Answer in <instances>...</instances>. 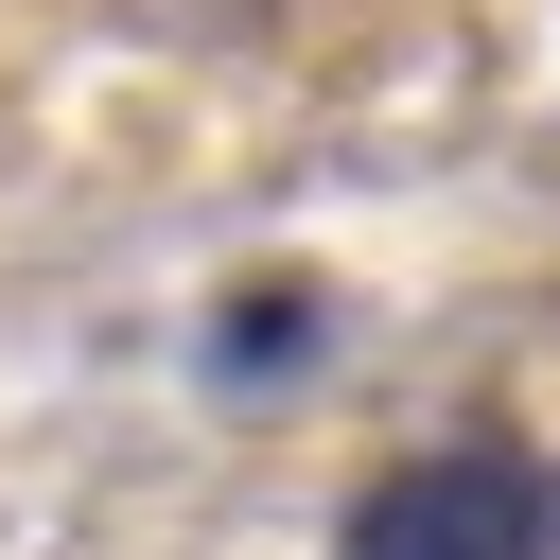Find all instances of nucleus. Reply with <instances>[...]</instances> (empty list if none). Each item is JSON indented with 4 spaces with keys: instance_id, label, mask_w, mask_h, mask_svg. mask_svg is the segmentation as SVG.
Here are the masks:
<instances>
[{
    "instance_id": "nucleus-1",
    "label": "nucleus",
    "mask_w": 560,
    "mask_h": 560,
    "mask_svg": "<svg viewBox=\"0 0 560 560\" xmlns=\"http://www.w3.org/2000/svg\"><path fill=\"white\" fill-rule=\"evenodd\" d=\"M542 542H560V490L508 438H438V455L368 472L332 525V560H542Z\"/></svg>"
},
{
    "instance_id": "nucleus-2",
    "label": "nucleus",
    "mask_w": 560,
    "mask_h": 560,
    "mask_svg": "<svg viewBox=\"0 0 560 560\" xmlns=\"http://www.w3.org/2000/svg\"><path fill=\"white\" fill-rule=\"evenodd\" d=\"M298 315H315V298H298V280H280V298H228V385H262V368H280V350H298Z\"/></svg>"
}]
</instances>
